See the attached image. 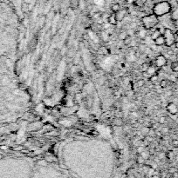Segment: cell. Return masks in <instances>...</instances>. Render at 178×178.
<instances>
[{
    "mask_svg": "<svg viewBox=\"0 0 178 178\" xmlns=\"http://www.w3.org/2000/svg\"><path fill=\"white\" fill-rule=\"evenodd\" d=\"M32 170L24 164L0 165V178H31Z\"/></svg>",
    "mask_w": 178,
    "mask_h": 178,
    "instance_id": "obj_1",
    "label": "cell"
},
{
    "mask_svg": "<svg viewBox=\"0 0 178 178\" xmlns=\"http://www.w3.org/2000/svg\"><path fill=\"white\" fill-rule=\"evenodd\" d=\"M48 162L45 164H38V169L32 170L31 178H76L72 176L65 170H59L48 165Z\"/></svg>",
    "mask_w": 178,
    "mask_h": 178,
    "instance_id": "obj_2",
    "label": "cell"
},
{
    "mask_svg": "<svg viewBox=\"0 0 178 178\" xmlns=\"http://www.w3.org/2000/svg\"><path fill=\"white\" fill-rule=\"evenodd\" d=\"M171 10H172V6L170 3L167 0H163L161 2L156 3L152 8V13L156 15L158 17L170 14Z\"/></svg>",
    "mask_w": 178,
    "mask_h": 178,
    "instance_id": "obj_3",
    "label": "cell"
},
{
    "mask_svg": "<svg viewBox=\"0 0 178 178\" xmlns=\"http://www.w3.org/2000/svg\"><path fill=\"white\" fill-rule=\"evenodd\" d=\"M141 20H142V26L148 30L156 28L157 24L159 23V17L154 13L143 16Z\"/></svg>",
    "mask_w": 178,
    "mask_h": 178,
    "instance_id": "obj_4",
    "label": "cell"
},
{
    "mask_svg": "<svg viewBox=\"0 0 178 178\" xmlns=\"http://www.w3.org/2000/svg\"><path fill=\"white\" fill-rule=\"evenodd\" d=\"M163 37L165 38V45L167 47H171L175 43V33L173 30L170 28H166L165 32L163 34Z\"/></svg>",
    "mask_w": 178,
    "mask_h": 178,
    "instance_id": "obj_5",
    "label": "cell"
},
{
    "mask_svg": "<svg viewBox=\"0 0 178 178\" xmlns=\"http://www.w3.org/2000/svg\"><path fill=\"white\" fill-rule=\"evenodd\" d=\"M167 58L164 55H158L156 59H155V65L157 67V68H163L164 67L166 64H167Z\"/></svg>",
    "mask_w": 178,
    "mask_h": 178,
    "instance_id": "obj_6",
    "label": "cell"
},
{
    "mask_svg": "<svg viewBox=\"0 0 178 178\" xmlns=\"http://www.w3.org/2000/svg\"><path fill=\"white\" fill-rule=\"evenodd\" d=\"M166 110L170 114V115H177L178 112V106L174 103H170L166 106Z\"/></svg>",
    "mask_w": 178,
    "mask_h": 178,
    "instance_id": "obj_7",
    "label": "cell"
},
{
    "mask_svg": "<svg viewBox=\"0 0 178 178\" xmlns=\"http://www.w3.org/2000/svg\"><path fill=\"white\" fill-rule=\"evenodd\" d=\"M127 12H128L127 9H121L117 12H115V17H116V19H117L118 23L123 21V19L125 18V17L127 15Z\"/></svg>",
    "mask_w": 178,
    "mask_h": 178,
    "instance_id": "obj_8",
    "label": "cell"
},
{
    "mask_svg": "<svg viewBox=\"0 0 178 178\" xmlns=\"http://www.w3.org/2000/svg\"><path fill=\"white\" fill-rule=\"evenodd\" d=\"M107 23L110 24V25H116L118 23V21L116 19V17H115V13H112L110 14L108 17H107Z\"/></svg>",
    "mask_w": 178,
    "mask_h": 178,
    "instance_id": "obj_9",
    "label": "cell"
},
{
    "mask_svg": "<svg viewBox=\"0 0 178 178\" xmlns=\"http://www.w3.org/2000/svg\"><path fill=\"white\" fill-rule=\"evenodd\" d=\"M154 43L156 46H163L165 45V38L163 37V35L159 36L156 39L154 40Z\"/></svg>",
    "mask_w": 178,
    "mask_h": 178,
    "instance_id": "obj_10",
    "label": "cell"
},
{
    "mask_svg": "<svg viewBox=\"0 0 178 178\" xmlns=\"http://www.w3.org/2000/svg\"><path fill=\"white\" fill-rule=\"evenodd\" d=\"M157 67L156 66V65H149V68H148V70H147V74L149 76V77H151V76H153V75H155V74H157V69H156Z\"/></svg>",
    "mask_w": 178,
    "mask_h": 178,
    "instance_id": "obj_11",
    "label": "cell"
},
{
    "mask_svg": "<svg viewBox=\"0 0 178 178\" xmlns=\"http://www.w3.org/2000/svg\"><path fill=\"white\" fill-rule=\"evenodd\" d=\"M69 4H70L71 9L75 10L79 8L80 3H79V0H69Z\"/></svg>",
    "mask_w": 178,
    "mask_h": 178,
    "instance_id": "obj_12",
    "label": "cell"
},
{
    "mask_svg": "<svg viewBox=\"0 0 178 178\" xmlns=\"http://www.w3.org/2000/svg\"><path fill=\"white\" fill-rule=\"evenodd\" d=\"M170 18L172 21H177L178 19V7L175 8L173 10H171L170 12Z\"/></svg>",
    "mask_w": 178,
    "mask_h": 178,
    "instance_id": "obj_13",
    "label": "cell"
},
{
    "mask_svg": "<svg viewBox=\"0 0 178 178\" xmlns=\"http://www.w3.org/2000/svg\"><path fill=\"white\" fill-rule=\"evenodd\" d=\"M161 35H162V34L160 33V31H159V30H158L156 28L155 30H152V33L150 34V37H151L152 40L154 41L155 39H156V38H157L159 36H161Z\"/></svg>",
    "mask_w": 178,
    "mask_h": 178,
    "instance_id": "obj_14",
    "label": "cell"
},
{
    "mask_svg": "<svg viewBox=\"0 0 178 178\" xmlns=\"http://www.w3.org/2000/svg\"><path fill=\"white\" fill-rule=\"evenodd\" d=\"M121 4L120 3H114L112 5H111V10L114 12V13H115V12H117L119 10H121Z\"/></svg>",
    "mask_w": 178,
    "mask_h": 178,
    "instance_id": "obj_15",
    "label": "cell"
},
{
    "mask_svg": "<svg viewBox=\"0 0 178 178\" xmlns=\"http://www.w3.org/2000/svg\"><path fill=\"white\" fill-rule=\"evenodd\" d=\"M132 41H133V39H132V37H131V36H130V35H128V36L124 38V40H123V43H124V45L128 46V45L131 44Z\"/></svg>",
    "mask_w": 178,
    "mask_h": 178,
    "instance_id": "obj_16",
    "label": "cell"
},
{
    "mask_svg": "<svg viewBox=\"0 0 178 178\" xmlns=\"http://www.w3.org/2000/svg\"><path fill=\"white\" fill-rule=\"evenodd\" d=\"M113 123L115 126H121V125H123V121L121 117H115L113 121Z\"/></svg>",
    "mask_w": 178,
    "mask_h": 178,
    "instance_id": "obj_17",
    "label": "cell"
},
{
    "mask_svg": "<svg viewBox=\"0 0 178 178\" xmlns=\"http://www.w3.org/2000/svg\"><path fill=\"white\" fill-rule=\"evenodd\" d=\"M21 10H22V11H23L24 13L28 12V11H29V10H30V4H29V3H24H24H22Z\"/></svg>",
    "mask_w": 178,
    "mask_h": 178,
    "instance_id": "obj_18",
    "label": "cell"
},
{
    "mask_svg": "<svg viewBox=\"0 0 178 178\" xmlns=\"http://www.w3.org/2000/svg\"><path fill=\"white\" fill-rule=\"evenodd\" d=\"M170 68H171L172 71H174V72H178V62L177 61H173V62L171 63Z\"/></svg>",
    "mask_w": 178,
    "mask_h": 178,
    "instance_id": "obj_19",
    "label": "cell"
},
{
    "mask_svg": "<svg viewBox=\"0 0 178 178\" xmlns=\"http://www.w3.org/2000/svg\"><path fill=\"white\" fill-rule=\"evenodd\" d=\"M169 85V81L166 80V79H163L161 82H160V87L162 89H166Z\"/></svg>",
    "mask_w": 178,
    "mask_h": 178,
    "instance_id": "obj_20",
    "label": "cell"
},
{
    "mask_svg": "<svg viewBox=\"0 0 178 178\" xmlns=\"http://www.w3.org/2000/svg\"><path fill=\"white\" fill-rule=\"evenodd\" d=\"M149 130H150V128H149V127L145 126V127L142 128V130H141V133L142 134V136H145V137H146V136H148V135H149Z\"/></svg>",
    "mask_w": 178,
    "mask_h": 178,
    "instance_id": "obj_21",
    "label": "cell"
},
{
    "mask_svg": "<svg viewBox=\"0 0 178 178\" xmlns=\"http://www.w3.org/2000/svg\"><path fill=\"white\" fill-rule=\"evenodd\" d=\"M158 79H159V76L157 74H155V75H153V76H151L149 77V81L151 83H156V82L158 81Z\"/></svg>",
    "mask_w": 178,
    "mask_h": 178,
    "instance_id": "obj_22",
    "label": "cell"
},
{
    "mask_svg": "<svg viewBox=\"0 0 178 178\" xmlns=\"http://www.w3.org/2000/svg\"><path fill=\"white\" fill-rule=\"evenodd\" d=\"M147 0H135V4L138 5V6H143L146 3Z\"/></svg>",
    "mask_w": 178,
    "mask_h": 178,
    "instance_id": "obj_23",
    "label": "cell"
},
{
    "mask_svg": "<svg viewBox=\"0 0 178 178\" xmlns=\"http://www.w3.org/2000/svg\"><path fill=\"white\" fill-rule=\"evenodd\" d=\"M136 85H137L138 88H142V87H143V86L145 85V80H143V79H140V80H138V81L136 82Z\"/></svg>",
    "mask_w": 178,
    "mask_h": 178,
    "instance_id": "obj_24",
    "label": "cell"
},
{
    "mask_svg": "<svg viewBox=\"0 0 178 178\" xmlns=\"http://www.w3.org/2000/svg\"><path fill=\"white\" fill-rule=\"evenodd\" d=\"M149 64L148 63H142V66H141V70H142V72H146L147 71V70H148V68H149Z\"/></svg>",
    "mask_w": 178,
    "mask_h": 178,
    "instance_id": "obj_25",
    "label": "cell"
},
{
    "mask_svg": "<svg viewBox=\"0 0 178 178\" xmlns=\"http://www.w3.org/2000/svg\"><path fill=\"white\" fill-rule=\"evenodd\" d=\"M128 34H127V32L126 31H122V32H121L120 34H119V39L120 40H124V38L128 36Z\"/></svg>",
    "mask_w": 178,
    "mask_h": 178,
    "instance_id": "obj_26",
    "label": "cell"
},
{
    "mask_svg": "<svg viewBox=\"0 0 178 178\" xmlns=\"http://www.w3.org/2000/svg\"><path fill=\"white\" fill-rule=\"evenodd\" d=\"M166 122H167L166 117H161L158 120V123H160V124H164V123H166Z\"/></svg>",
    "mask_w": 178,
    "mask_h": 178,
    "instance_id": "obj_27",
    "label": "cell"
},
{
    "mask_svg": "<svg viewBox=\"0 0 178 178\" xmlns=\"http://www.w3.org/2000/svg\"><path fill=\"white\" fill-rule=\"evenodd\" d=\"M142 157L144 159H147V158L149 157V152L144 150V151H142Z\"/></svg>",
    "mask_w": 178,
    "mask_h": 178,
    "instance_id": "obj_28",
    "label": "cell"
},
{
    "mask_svg": "<svg viewBox=\"0 0 178 178\" xmlns=\"http://www.w3.org/2000/svg\"><path fill=\"white\" fill-rule=\"evenodd\" d=\"M161 132H162V134H163V135L168 134V132H169V128H163L162 130H161Z\"/></svg>",
    "mask_w": 178,
    "mask_h": 178,
    "instance_id": "obj_29",
    "label": "cell"
},
{
    "mask_svg": "<svg viewBox=\"0 0 178 178\" xmlns=\"http://www.w3.org/2000/svg\"><path fill=\"white\" fill-rule=\"evenodd\" d=\"M142 151H144V147H143V146H142V145H141V146H138V148H137V152L142 154Z\"/></svg>",
    "mask_w": 178,
    "mask_h": 178,
    "instance_id": "obj_30",
    "label": "cell"
},
{
    "mask_svg": "<svg viewBox=\"0 0 178 178\" xmlns=\"http://www.w3.org/2000/svg\"><path fill=\"white\" fill-rule=\"evenodd\" d=\"M14 150H23V147H22V146H18V147L15 148Z\"/></svg>",
    "mask_w": 178,
    "mask_h": 178,
    "instance_id": "obj_31",
    "label": "cell"
},
{
    "mask_svg": "<svg viewBox=\"0 0 178 178\" xmlns=\"http://www.w3.org/2000/svg\"><path fill=\"white\" fill-rule=\"evenodd\" d=\"M173 144H174V145H178L177 140H174V141H173Z\"/></svg>",
    "mask_w": 178,
    "mask_h": 178,
    "instance_id": "obj_32",
    "label": "cell"
},
{
    "mask_svg": "<svg viewBox=\"0 0 178 178\" xmlns=\"http://www.w3.org/2000/svg\"><path fill=\"white\" fill-rule=\"evenodd\" d=\"M174 45H175V48H177V49H178V41H177V42H175Z\"/></svg>",
    "mask_w": 178,
    "mask_h": 178,
    "instance_id": "obj_33",
    "label": "cell"
},
{
    "mask_svg": "<svg viewBox=\"0 0 178 178\" xmlns=\"http://www.w3.org/2000/svg\"><path fill=\"white\" fill-rule=\"evenodd\" d=\"M176 61H177L178 62V54H177V59H176Z\"/></svg>",
    "mask_w": 178,
    "mask_h": 178,
    "instance_id": "obj_34",
    "label": "cell"
},
{
    "mask_svg": "<svg viewBox=\"0 0 178 178\" xmlns=\"http://www.w3.org/2000/svg\"><path fill=\"white\" fill-rule=\"evenodd\" d=\"M177 83H178V77H177Z\"/></svg>",
    "mask_w": 178,
    "mask_h": 178,
    "instance_id": "obj_35",
    "label": "cell"
},
{
    "mask_svg": "<svg viewBox=\"0 0 178 178\" xmlns=\"http://www.w3.org/2000/svg\"><path fill=\"white\" fill-rule=\"evenodd\" d=\"M176 33H177V35H178V30H177V32H176Z\"/></svg>",
    "mask_w": 178,
    "mask_h": 178,
    "instance_id": "obj_36",
    "label": "cell"
}]
</instances>
